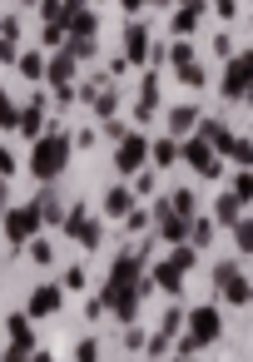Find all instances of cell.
<instances>
[{
    "label": "cell",
    "instance_id": "1",
    "mask_svg": "<svg viewBox=\"0 0 253 362\" xmlns=\"http://www.w3.org/2000/svg\"><path fill=\"white\" fill-rule=\"evenodd\" d=\"M218 337V313L213 308H199L194 313V342H213Z\"/></svg>",
    "mask_w": 253,
    "mask_h": 362
},
{
    "label": "cell",
    "instance_id": "2",
    "mask_svg": "<svg viewBox=\"0 0 253 362\" xmlns=\"http://www.w3.org/2000/svg\"><path fill=\"white\" fill-rule=\"evenodd\" d=\"M218 288H228V298H233V303H243V298H248V293H243V278H238V273H228V268L218 273Z\"/></svg>",
    "mask_w": 253,
    "mask_h": 362
},
{
    "label": "cell",
    "instance_id": "3",
    "mask_svg": "<svg viewBox=\"0 0 253 362\" xmlns=\"http://www.w3.org/2000/svg\"><path fill=\"white\" fill-rule=\"evenodd\" d=\"M55 308H60V293L55 288H40V298L30 303V313H55Z\"/></svg>",
    "mask_w": 253,
    "mask_h": 362
},
{
    "label": "cell",
    "instance_id": "4",
    "mask_svg": "<svg viewBox=\"0 0 253 362\" xmlns=\"http://www.w3.org/2000/svg\"><path fill=\"white\" fill-rule=\"evenodd\" d=\"M30 228H35V209H20V218L11 223V238H25Z\"/></svg>",
    "mask_w": 253,
    "mask_h": 362
},
{
    "label": "cell",
    "instance_id": "5",
    "mask_svg": "<svg viewBox=\"0 0 253 362\" xmlns=\"http://www.w3.org/2000/svg\"><path fill=\"white\" fill-rule=\"evenodd\" d=\"M35 362H50V357H35Z\"/></svg>",
    "mask_w": 253,
    "mask_h": 362
}]
</instances>
